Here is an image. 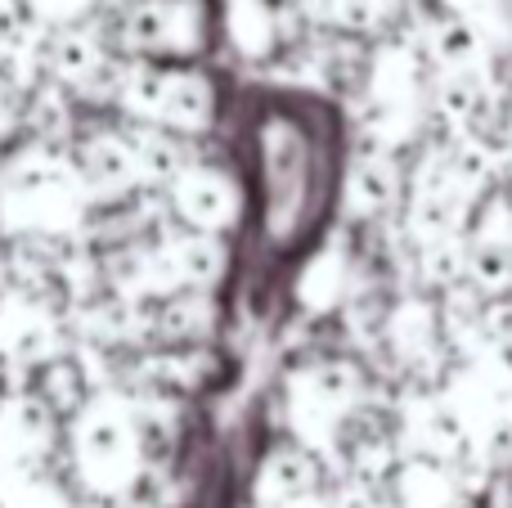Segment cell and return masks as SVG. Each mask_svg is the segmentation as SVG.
<instances>
[{
	"label": "cell",
	"instance_id": "cell-1",
	"mask_svg": "<svg viewBox=\"0 0 512 508\" xmlns=\"http://www.w3.org/2000/svg\"><path fill=\"white\" fill-rule=\"evenodd\" d=\"M167 203H171V216H176L185 230H198V234H225L234 221H239V185L225 167L216 162H194L180 180L167 185Z\"/></svg>",
	"mask_w": 512,
	"mask_h": 508
},
{
	"label": "cell",
	"instance_id": "cell-2",
	"mask_svg": "<svg viewBox=\"0 0 512 508\" xmlns=\"http://www.w3.org/2000/svg\"><path fill=\"white\" fill-rule=\"evenodd\" d=\"M409 198V171L400 167L396 153H373L360 149L351 176H346V207H351L355 221H387V216H400Z\"/></svg>",
	"mask_w": 512,
	"mask_h": 508
},
{
	"label": "cell",
	"instance_id": "cell-3",
	"mask_svg": "<svg viewBox=\"0 0 512 508\" xmlns=\"http://www.w3.org/2000/svg\"><path fill=\"white\" fill-rule=\"evenodd\" d=\"M216 297L212 293H176L167 302H153V333L158 347H207L216 333Z\"/></svg>",
	"mask_w": 512,
	"mask_h": 508
},
{
	"label": "cell",
	"instance_id": "cell-4",
	"mask_svg": "<svg viewBox=\"0 0 512 508\" xmlns=\"http://www.w3.org/2000/svg\"><path fill=\"white\" fill-rule=\"evenodd\" d=\"M77 508H117V504H77Z\"/></svg>",
	"mask_w": 512,
	"mask_h": 508
}]
</instances>
